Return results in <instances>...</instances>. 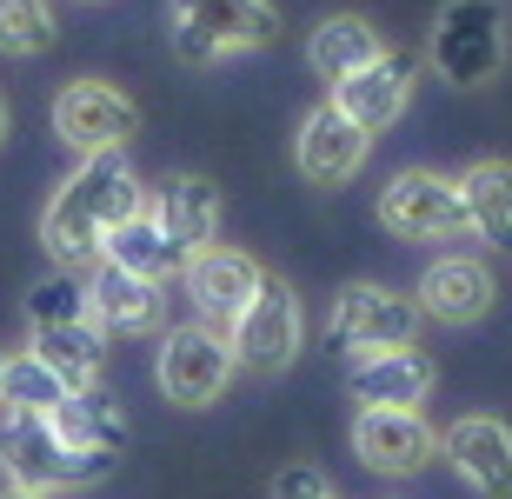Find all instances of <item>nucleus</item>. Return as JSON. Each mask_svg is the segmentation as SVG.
I'll use <instances>...</instances> for the list:
<instances>
[{
    "instance_id": "1",
    "label": "nucleus",
    "mask_w": 512,
    "mask_h": 499,
    "mask_svg": "<svg viewBox=\"0 0 512 499\" xmlns=\"http://www.w3.org/2000/svg\"><path fill=\"white\" fill-rule=\"evenodd\" d=\"M140 207H147V187H140L133 160L127 154H87L54 187L47 213H40V247H47L54 267L74 273V267H87V260H100L107 233Z\"/></svg>"
},
{
    "instance_id": "2",
    "label": "nucleus",
    "mask_w": 512,
    "mask_h": 499,
    "mask_svg": "<svg viewBox=\"0 0 512 499\" xmlns=\"http://www.w3.org/2000/svg\"><path fill=\"white\" fill-rule=\"evenodd\" d=\"M114 473L107 453H74L47 413H0V480L27 493H67Z\"/></svg>"
},
{
    "instance_id": "3",
    "label": "nucleus",
    "mask_w": 512,
    "mask_h": 499,
    "mask_svg": "<svg viewBox=\"0 0 512 499\" xmlns=\"http://www.w3.org/2000/svg\"><path fill=\"white\" fill-rule=\"evenodd\" d=\"M426 60L459 94L493 87L499 67H506V7L499 0H446L433 34H426Z\"/></svg>"
},
{
    "instance_id": "4",
    "label": "nucleus",
    "mask_w": 512,
    "mask_h": 499,
    "mask_svg": "<svg viewBox=\"0 0 512 499\" xmlns=\"http://www.w3.org/2000/svg\"><path fill=\"white\" fill-rule=\"evenodd\" d=\"M173 27V54L187 67H220L233 54H253L280 34L273 0H173L167 7Z\"/></svg>"
},
{
    "instance_id": "5",
    "label": "nucleus",
    "mask_w": 512,
    "mask_h": 499,
    "mask_svg": "<svg viewBox=\"0 0 512 499\" xmlns=\"http://www.w3.org/2000/svg\"><path fill=\"white\" fill-rule=\"evenodd\" d=\"M413 333H419L413 293H393V287H380V280H353V287L333 293V313H326V346H333V353H346V360L413 346Z\"/></svg>"
},
{
    "instance_id": "6",
    "label": "nucleus",
    "mask_w": 512,
    "mask_h": 499,
    "mask_svg": "<svg viewBox=\"0 0 512 499\" xmlns=\"http://www.w3.org/2000/svg\"><path fill=\"white\" fill-rule=\"evenodd\" d=\"M227 346L233 360L247 366V373H286V366L300 360L306 346V313H300V293L286 287V280H273L266 273L260 293L247 300V313L227 327Z\"/></svg>"
},
{
    "instance_id": "7",
    "label": "nucleus",
    "mask_w": 512,
    "mask_h": 499,
    "mask_svg": "<svg viewBox=\"0 0 512 499\" xmlns=\"http://www.w3.org/2000/svg\"><path fill=\"white\" fill-rule=\"evenodd\" d=\"M233 373H240V360H233L227 333L213 327H173L167 340H160V360H153V380H160V393H167L173 406H187V413H200V406H213L220 393L233 386Z\"/></svg>"
},
{
    "instance_id": "8",
    "label": "nucleus",
    "mask_w": 512,
    "mask_h": 499,
    "mask_svg": "<svg viewBox=\"0 0 512 499\" xmlns=\"http://www.w3.org/2000/svg\"><path fill=\"white\" fill-rule=\"evenodd\" d=\"M54 134L87 154H127V140L140 134V107L120 94L114 80H67L54 94Z\"/></svg>"
},
{
    "instance_id": "9",
    "label": "nucleus",
    "mask_w": 512,
    "mask_h": 499,
    "mask_svg": "<svg viewBox=\"0 0 512 499\" xmlns=\"http://www.w3.org/2000/svg\"><path fill=\"white\" fill-rule=\"evenodd\" d=\"M380 227L393 240H453L466 233V213H459V180L433 167H406L380 187Z\"/></svg>"
},
{
    "instance_id": "10",
    "label": "nucleus",
    "mask_w": 512,
    "mask_h": 499,
    "mask_svg": "<svg viewBox=\"0 0 512 499\" xmlns=\"http://www.w3.org/2000/svg\"><path fill=\"white\" fill-rule=\"evenodd\" d=\"M353 453H360L366 473H386V480H413L439 460V433L426 426L419 406H360L353 420Z\"/></svg>"
},
{
    "instance_id": "11",
    "label": "nucleus",
    "mask_w": 512,
    "mask_h": 499,
    "mask_svg": "<svg viewBox=\"0 0 512 499\" xmlns=\"http://www.w3.org/2000/svg\"><path fill=\"white\" fill-rule=\"evenodd\" d=\"M180 280H187V300H193V313H200V327H213V333H227L240 313H247V300L260 293V260L253 253H240V247H200V253H187V267H180Z\"/></svg>"
},
{
    "instance_id": "12",
    "label": "nucleus",
    "mask_w": 512,
    "mask_h": 499,
    "mask_svg": "<svg viewBox=\"0 0 512 499\" xmlns=\"http://www.w3.org/2000/svg\"><path fill=\"white\" fill-rule=\"evenodd\" d=\"M493 267L479 260V253H439L433 267L419 273L413 287V307L419 320H439V327H473L493 313Z\"/></svg>"
},
{
    "instance_id": "13",
    "label": "nucleus",
    "mask_w": 512,
    "mask_h": 499,
    "mask_svg": "<svg viewBox=\"0 0 512 499\" xmlns=\"http://www.w3.org/2000/svg\"><path fill=\"white\" fill-rule=\"evenodd\" d=\"M439 453L479 499H512V426L493 413H466L439 433Z\"/></svg>"
},
{
    "instance_id": "14",
    "label": "nucleus",
    "mask_w": 512,
    "mask_h": 499,
    "mask_svg": "<svg viewBox=\"0 0 512 499\" xmlns=\"http://www.w3.org/2000/svg\"><path fill=\"white\" fill-rule=\"evenodd\" d=\"M366 147H373V140H366L333 100L313 107V114L300 120V134H293V160H300V173L313 187H346V180L366 167Z\"/></svg>"
},
{
    "instance_id": "15",
    "label": "nucleus",
    "mask_w": 512,
    "mask_h": 499,
    "mask_svg": "<svg viewBox=\"0 0 512 499\" xmlns=\"http://www.w3.org/2000/svg\"><path fill=\"white\" fill-rule=\"evenodd\" d=\"M87 320H94L107 340H114V333L140 340V333H160L167 293H160V280H140V273H120V267L100 260L94 280H87Z\"/></svg>"
},
{
    "instance_id": "16",
    "label": "nucleus",
    "mask_w": 512,
    "mask_h": 499,
    "mask_svg": "<svg viewBox=\"0 0 512 499\" xmlns=\"http://www.w3.org/2000/svg\"><path fill=\"white\" fill-rule=\"evenodd\" d=\"M406 100H413V60L393 54V47H386L373 67H360L353 80H340V87H333V107H340V114L353 120L366 140L386 134V127L406 114Z\"/></svg>"
},
{
    "instance_id": "17",
    "label": "nucleus",
    "mask_w": 512,
    "mask_h": 499,
    "mask_svg": "<svg viewBox=\"0 0 512 499\" xmlns=\"http://www.w3.org/2000/svg\"><path fill=\"white\" fill-rule=\"evenodd\" d=\"M147 213L180 253H200V247H213V233H220V187H213L207 173H167V180L153 187Z\"/></svg>"
},
{
    "instance_id": "18",
    "label": "nucleus",
    "mask_w": 512,
    "mask_h": 499,
    "mask_svg": "<svg viewBox=\"0 0 512 499\" xmlns=\"http://www.w3.org/2000/svg\"><path fill=\"white\" fill-rule=\"evenodd\" d=\"M346 386H353V400H360V406H419L426 393H433V360H426L419 346L366 353V360H353Z\"/></svg>"
},
{
    "instance_id": "19",
    "label": "nucleus",
    "mask_w": 512,
    "mask_h": 499,
    "mask_svg": "<svg viewBox=\"0 0 512 499\" xmlns=\"http://www.w3.org/2000/svg\"><path fill=\"white\" fill-rule=\"evenodd\" d=\"M386 54V34L373 27L366 14H326L313 34H306V67L320 80H353L360 67H373V60Z\"/></svg>"
},
{
    "instance_id": "20",
    "label": "nucleus",
    "mask_w": 512,
    "mask_h": 499,
    "mask_svg": "<svg viewBox=\"0 0 512 499\" xmlns=\"http://www.w3.org/2000/svg\"><path fill=\"white\" fill-rule=\"evenodd\" d=\"M459 213L473 240L512 247V160H473L459 173Z\"/></svg>"
},
{
    "instance_id": "21",
    "label": "nucleus",
    "mask_w": 512,
    "mask_h": 499,
    "mask_svg": "<svg viewBox=\"0 0 512 499\" xmlns=\"http://www.w3.org/2000/svg\"><path fill=\"white\" fill-rule=\"evenodd\" d=\"M47 420H54V433L74 446V453H107V460H120V453H127V433H133L127 413H120V406L107 400L100 386H87V393H67V400H60Z\"/></svg>"
},
{
    "instance_id": "22",
    "label": "nucleus",
    "mask_w": 512,
    "mask_h": 499,
    "mask_svg": "<svg viewBox=\"0 0 512 499\" xmlns=\"http://www.w3.org/2000/svg\"><path fill=\"white\" fill-rule=\"evenodd\" d=\"M40 366H54L60 380L74 386V393H87V386H100V373H107V333L94 327V320H67V327H34V346H27Z\"/></svg>"
},
{
    "instance_id": "23",
    "label": "nucleus",
    "mask_w": 512,
    "mask_h": 499,
    "mask_svg": "<svg viewBox=\"0 0 512 499\" xmlns=\"http://www.w3.org/2000/svg\"><path fill=\"white\" fill-rule=\"evenodd\" d=\"M100 260H107V267H120V273H140V280H160V287H167L173 273L187 267V253H180V247L167 240V233L153 227V213H147V207L127 213V220H120V227L107 233Z\"/></svg>"
},
{
    "instance_id": "24",
    "label": "nucleus",
    "mask_w": 512,
    "mask_h": 499,
    "mask_svg": "<svg viewBox=\"0 0 512 499\" xmlns=\"http://www.w3.org/2000/svg\"><path fill=\"white\" fill-rule=\"evenodd\" d=\"M74 386L54 366H40L34 353H7L0 360V413H54Z\"/></svg>"
},
{
    "instance_id": "25",
    "label": "nucleus",
    "mask_w": 512,
    "mask_h": 499,
    "mask_svg": "<svg viewBox=\"0 0 512 499\" xmlns=\"http://www.w3.org/2000/svg\"><path fill=\"white\" fill-rule=\"evenodd\" d=\"M60 20L47 0H0V54L7 60H40L54 47Z\"/></svg>"
},
{
    "instance_id": "26",
    "label": "nucleus",
    "mask_w": 512,
    "mask_h": 499,
    "mask_svg": "<svg viewBox=\"0 0 512 499\" xmlns=\"http://www.w3.org/2000/svg\"><path fill=\"white\" fill-rule=\"evenodd\" d=\"M27 327H67V320H87V280L80 273H67V267H54V273H40L34 287H27Z\"/></svg>"
},
{
    "instance_id": "27",
    "label": "nucleus",
    "mask_w": 512,
    "mask_h": 499,
    "mask_svg": "<svg viewBox=\"0 0 512 499\" xmlns=\"http://www.w3.org/2000/svg\"><path fill=\"white\" fill-rule=\"evenodd\" d=\"M320 493H333L320 466H280L273 473V499H320Z\"/></svg>"
},
{
    "instance_id": "28",
    "label": "nucleus",
    "mask_w": 512,
    "mask_h": 499,
    "mask_svg": "<svg viewBox=\"0 0 512 499\" xmlns=\"http://www.w3.org/2000/svg\"><path fill=\"white\" fill-rule=\"evenodd\" d=\"M0 499H54V493H27V486H7Z\"/></svg>"
},
{
    "instance_id": "29",
    "label": "nucleus",
    "mask_w": 512,
    "mask_h": 499,
    "mask_svg": "<svg viewBox=\"0 0 512 499\" xmlns=\"http://www.w3.org/2000/svg\"><path fill=\"white\" fill-rule=\"evenodd\" d=\"M7 127H14V114H7V94H0V147H7Z\"/></svg>"
},
{
    "instance_id": "30",
    "label": "nucleus",
    "mask_w": 512,
    "mask_h": 499,
    "mask_svg": "<svg viewBox=\"0 0 512 499\" xmlns=\"http://www.w3.org/2000/svg\"><path fill=\"white\" fill-rule=\"evenodd\" d=\"M80 7H100V0H80Z\"/></svg>"
},
{
    "instance_id": "31",
    "label": "nucleus",
    "mask_w": 512,
    "mask_h": 499,
    "mask_svg": "<svg viewBox=\"0 0 512 499\" xmlns=\"http://www.w3.org/2000/svg\"><path fill=\"white\" fill-rule=\"evenodd\" d=\"M320 499H340V493H320Z\"/></svg>"
},
{
    "instance_id": "32",
    "label": "nucleus",
    "mask_w": 512,
    "mask_h": 499,
    "mask_svg": "<svg viewBox=\"0 0 512 499\" xmlns=\"http://www.w3.org/2000/svg\"><path fill=\"white\" fill-rule=\"evenodd\" d=\"M0 360H7V353H0Z\"/></svg>"
}]
</instances>
